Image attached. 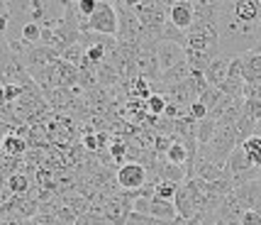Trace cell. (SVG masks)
Masks as SVG:
<instances>
[{"mask_svg": "<svg viewBox=\"0 0 261 225\" xmlns=\"http://www.w3.org/2000/svg\"><path fill=\"white\" fill-rule=\"evenodd\" d=\"M242 115H247V118H251L254 123H259L261 120V101L259 98H244Z\"/></svg>", "mask_w": 261, "mask_h": 225, "instance_id": "obj_30", "label": "cell"}, {"mask_svg": "<svg viewBox=\"0 0 261 225\" xmlns=\"http://www.w3.org/2000/svg\"><path fill=\"white\" fill-rule=\"evenodd\" d=\"M3 152H5V157H24L30 152V142H27V137L10 132V135L3 137Z\"/></svg>", "mask_w": 261, "mask_h": 225, "instance_id": "obj_16", "label": "cell"}, {"mask_svg": "<svg viewBox=\"0 0 261 225\" xmlns=\"http://www.w3.org/2000/svg\"><path fill=\"white\" fill-rule=\"evenodd\" d=\"M217 37H220V54L225 56H244L254 52V47L261 39V25L259 22H242L232 10V0L220 3L217 12Z\"/></svg>", "mask_w": 261, "mask_h": 225, "instance_id": "obj_1", "label": "cell"}, {"mask_svg": "<svg viewBox=\"0 0 261 225\" xmlns=\"http://www.w3.org/2000/svg\"><path fill=\"white\" fill-rule=\"evenodd\" d=\"M234 147H239L234 125L217 123L215 137L205 147H198V157L205 159V162H210V164H215V167H220V169H225V164H227V159Z\"/></svg>", "mask_w": 261, "mask_h": 225, "instance_id": "obj_2", "label": "cell"}, {"mask_svg": "<svg viewBox=\"0 0 261 225\" xmlns=\"http://www.w3.org/2000/svg\"><path fill=\"white\" fill-rule=\"evenodd\" d=\"M244 64V86H261V54H249L242 56Z\"/></svg>", "mask_w": 261, "mask_h": 225, "instance_id": "obj_14", "label": "cell"}, {"mask_svg": "<svg viewBox=\"0 0 261 225\" xmlns=\"http://www.w3.org/2000/svg\"><path fill=\"white\" fill-rule=\"evenodd\" d=\"M129 96L135 98V101H149V96H151V83L147 79H142V76H137L132 83H129Z\"/></svg>", "mask_w": 261, "mask_h": 225, "instance_id": "obj_24", "label": "cell"}, {"mask_svg": "<svg viewBox=\"0 0 261 225\" xmlns=\"http://www.w3.org/2000/svg\"><path fill=\"white\" fill-rule=\"evenodd\" d=\"M76 225H113V223H108V220H105V218H100V215L83 213V215H79Z\"/></svg>", "mask_w": 261, "mask_h": 225, "instance_id": "obj_33", "label": "cell"}, {"mask_svg": "<svg viewBox=\"0 0 261 225\" xmlns=\"http://www.w3.org/2000/svg\"><path fill=\"white\" fill-rule=\"evenodd\" d=\"M81 32H95L105 37H117V12L113 3L98 0V8L88 20L81 22Z\"/></svg>", "mask_w": 261, "mask_h": 225, "instance_id": "obj_4", "label": "cell"}, {"mask_svg": "<svg viewBox=\"0 0 261 225\" xmlns=\"http://www.w3.org/2000/svg\"><path fill=\"white\" fill-rule=\"evenodd\" d=\"M222 98H225V96H222V91H220V88H213V86H210V88L205 91V93H200V96H198V103H203L205 110H207V115H210V112L217 108V103L222 101Z\"/></svg>", "mask_w": 261, "mask_h": 225, "instance_id": "obj_25", "label": "cell"}, {"mask_svg": "<svg viewBox=\"0 0 261 225\" xmlns=\"http://www.w3.org/2000/svg\"><path fill=\"white\" fill-rule=\"evenodd\" d=\"M244 213H247L244 203L239 201V196L232 191L229 196H225V201L220 203V208L215 211V220L217 223H239Z\"/></svg>", "mask_w": 261, "mask_h": 225, "instance_id": "obj_9", "label": "cell"}, {"mask_svg": "<svg viewBox=\"0 0 261 225\" xmlns=\"http://www.w3.org/2000/svg\"><path fill=\"white\" fill-rule=\"evenodd\" d=\"M95 8H98V0H79L76 3V12H79L83 20H88L93 12H95Z\"/></svg>", "mask_w": 261, "mask_h": 225, "instance_id": "obj_31", "label": "cell"}, {"mask_svg": "<svg viewBox=\"0 0 261 225\" xmlns=\"http://www.w3.org/2000/svg\"><path fill=\"white\" fill-rule=\"evenodd\" d=\"M239 225H261V215H259V213H254V211H247V213L242 215Z\"/></svg>", "mask_w": 261, "mask_h": 225, "instance_id": "obj_35", "label": "cell"}, {"mask_svg": "<svg viewBox=\"0 0 261 225\" xmlns=\"http://www.w3.org/2000/svg\"><path fill=\"white\" fill-rule=\"evenodd\" d=\"M173 208H176V215L181 220H191L195 215V203H193V196L188 191V184L186 181L178 186V191L173 196Z\"/></svg>", "mask_w": 261, "mask_h": 225, "instance_id": "obj_13", "label": "cell"}, {"mask_svg": "<svg viewBox=\"0 0 261 225\" xmlns=\"http://www.w3.org/2000/svg\"><path fill=\"white\" fill-rule=\"evenodd\" d=\"M188 115H191V118H193L195 123H200V120H205V118H207V110H205V105L203 103H191V108H188Z\"/></svg>", "mask_w": 261, "mask_h": 225, "instance_id": "obj_34", "label": "cell"}, {"mask_svg": "<svg viewBox=\"0 0 261 225\" xmlns=\"http://www.w3.org/2000/svg\"><path fill=\"white\" fill-rule=\"evenodd\" d=\"M115 12H117V44L135 47L139 34H142V25L135 17V12L127 8V3H113Z\"/></svg>", "mask_w": 261, "mask_h": 225, "instance_id": "obj_6", "label": "cell"}, {"mask_svg": "<svg viewBox=\"0 0 261 225\" xmlns=\"http://www.w3.org/2000/svg\"><path fill=\"white\" fill-rule=\"evenodd\" d=\"M169 22L173 25V27L183 30V32H188L191 25H193V3H188V0H176V3H171L169 5Z\"/></svg>", "mask_w": 261, "mask_h": 225, "instance_id": "obj_10", "label": "cell"}, {"mask_svg": "<svg viewBox=\"0 0 261 225\" xmlns=\"http://www.w3.org/2000/svg\"><path fill=\"white\" fill-rule=\"evenodd\" d=\"M147 169L139 162H125L115 174V181L122 191H139V189L147 186Z\"/></svg>", "mask_w": 261, "mask_h": 225, "instance_id": "obj_7", "label": "cell"}, {"mask_svg": "<svg viewBox=\"0 0 261 225\" xmlns=\"http://www.w3.org/2000/svg\"><path fill=\"white\" fill-rule=\"evenodd\" d=\"M183 59H186V49H181V47L171 44V42H161V44L156 47V61H159L161 74H166L169 69H173L178 61H183Z\"/></svg>", "mask_w": 261, "mask_h": 225, "instance_id": "obj_11", "label": "cell"}, {"mask_svg": "<svg viewBox=\"0 0 261 225\" xmlns=\"http://www.w3.org/2000/svg\"><path fill=\"white\" fill-rule=\"evenodd\" d=\"M0 225H3V223H0Z\"/></svg>", "mask_w": 261, "mask_h": 225, "instance_id": "obj_42", "label": "cell"}, {"mask_svg": "<svg viewBox=\"0 0 261 225\" xmlns=\"http://www.w3.org/2000/svg\"><path fill=\"white\" fill-rule=\"evenodd\" d=\"M166 96H161V93H151L149 96V101H144V105H147V112L151 115V118H161L164 115V110H166Z\"/></svg>", "mask_w": 261, "mask_h": 225, "instance_id": "obj_27", "label": "cell"}, {"mask_svg": "<svg viewBox=\"0 0 261 225\" xmlns=\"http://www.w3.org/2000/svg\"><path fill=\"white\" fill-rule=\"evenodd\" d=\"M149 215L161 220V223L178 218V215H176V208H173V201H161L156 196H151V201H149Z\"/></svg>", "mask_w": 261, "mask_h": 225, "instance_id": "obj_17", "label": "cell"}, {"mask_svg": "<svg viewBox=\"0 0 261 225\" xmlns=\"http://www.w3.org/2000/svg\"><path fill=\"white\" fill-rule=\"evenodd\" d=\"M217 132V123L213 120V118H205V120H200L198 123V127H195V142H198V147H205L213 137H215Z\"/></svg>", "mask_w": 261, "mask_h": 225, "instance_id": "obj_20", "label": "cell"}, {"mask_svg": "<svg viewBox=\"0 0 261 225\" xmlns=\"http://www.w3.org/2000/svg\"><path fill=\"white\" fill-rule=\"evenodd\" d=\"M161 220H156V218H151V215H144V213H129V218H127L125 225H159Z\"/></svg>", "mask_w": 261, "mask_h": 225, "instance_id": "obj_32", "label": "cell"}, {"mask_svg": "<svg viewBox=\"0 0 261 225\" xmlns=\"http://www.w3.org/2000/svg\"><path fill=\"white\" fill-rule=\"evenodd\" d=\"M8 191L12 196H27L32 191V181H30V176L24 171H15V174L8 176Z\"/></svg>", "mask_w": 261, "mask_h": 225, "instance_id": "obj_18", "label": "cell"}, {"mask_svg": "<svg viewBox=\"0 0 261 225\" xmlns=\"http://www.w3.org/2000/svg\"><path fill=\"white\" fill-rule=\"evenodd\" d=\"M17 59L22 61V66L27 69V74H34V71H39V69L54 64L59 59V54L51 49V47L37 44V47H24L22 52L17 54Z\"/></svg>", "mask_w": 261, "mask_h": 225, "instance_id": "obj_8", "label": "cell"}, {"mask_svg": "<svg viewBox=\"0 0 261 225\" xmlns=\"http://www.w3.org/2000/svg\"><path fill=\"white\" fill-rule=\"evenodd\" d=\"M232 10L242 22H259V0H232Z\"/></svg>", "mask_w": 261, "mask_h": 225, "instance_id": "obj_15", "label": "cell"}, {"mask_svg": "<svg viewBox=\"0 0 261 225\" xmlns=\"http://www.w3.org/2000/svg\"><path fill=\"white\" fill-rule=\"evenodd\" d=\"M254 135H256V137H261V120H259V123H256V127H254Z\"/></svg>", "mask_w": 261, "mask_h": 225, "instance_id": "obj_39", "label": "cell"}, {"mask_svg": "<svg viewBox=\"0 0 261 225\" xmlns=\"http://www.w3.org/2000/svg\"><path fill=\"white\" fill-rule=\"evenodd\" d=\"M169 5L164 0H142V3H127V8L135 12V17L144 30H161L169 20Z\"/></svg>", "mask_w": 261, "mask_h": 225, "instance_id": "obj_3", "label": "cell"}, {"mask_svg": "<svg viewBox=\"0 0 261 225\" xmlns=\"http://www.w3.org/2000/svg\"><path fill=\"white\" fill-rule=\"evenodd\" d=\"M242 98H259L261 101V86H244Z\"/></svg>", "mask_w": 261, "mask_h": 225, "instance_id": "obj_37", "label": "cell"}, {"mask_svg": "<svg viewBox=\"0 0 261 225\" xmlns=\"http://www.w3.org/2000/svg\"><path fill=\"white\" fill-rule=\"evenodd\" d=\"M229 61H232V56L220 54L217 59L210 61V66L205 69V79H207V83H210L213 88H222V86H225L227 74H229Z\"/></svg>", "mask_w": 261, "mask_h": 225, "instance_id": "obj_12", "label": "cell"}, {"mask_svg": "<svg viewBox=\"0 0 261 225\" xmlns=\"http://www.w3.org/2000/svg\"><path fill=\"white\" fill-rule=\"evenodd\" d=\"M254 127H256V123L251 120V118H247V115H239L237 123H234V132H237V142L242 145V142H247L251 135H254Z\"/></svg>", "mask_w": 261, "mask_h": 225, "instance_id": "obj_23", "label": "cell"}, {"mask_svg": "<svg viewBox=\"0 0 261 225\" xmlns=\"http://www.w3.org/2000/svg\"><path fill=\"white\" fill-rule=\"evenodd\" d=\"M159 181H171V184H183L186 181V169L183 167H176V164H171V162H161L159 167Z\"/></svg>", "mask_w": 261, "mask_h": 225, "instance_id": "obj_21", "label": "cell"}, {"mask_svg": "<svg viewBox=\"0 0 261 225\" xmlns=\"http://www.w3.org/2000/svg\"><path fill=\"white\" fill-rule=\"evenodd\" d=\"M108 152H110L113 162H125L127 152H129V142H127L122 135H117V137H113V145H110Z\"/></svg>", "mask_w": 261, "mask_h": 225, "instance_id": "obj_28", "label": "cell"}, {"mask_svg": "<svg viewBox=\"0 0 261 225\" xmlns=\"http://www.w3.org/2000/svg\"><path fill=\"white\" fill-rule=\"evenodd\" d=\"M161 42H171V44L186 49V47H188V34L183 32V30H178V27H173V25L166 20V25L161 27Z\"/></svg>", "mask_w": 261, "mask_h": 225, "instance_id": "obj_19", "label": "cell"}, {"mask_svg": "<svg viewBox=\"0 0 261 225\" xmlns=\"http://www.w3.org/2000/svg\"><path fill=\"white\" fill-rule=\"evenodd\" d=\"M242 149H244V154L249 157V162L254 164L256 169H261V137L256 135H251L247 142H242Z\"/></svg>", "mask_w": 261, "mask_h": 225, "instance_id": "obj_22", "label": "cell"}, {"mask_svg": "<svg viewBox=\"0 0 261 225\" xmlns=\"http://www.w3.org/2000/svg\"><path fill=\"white\" fill-rule=\"evenodd\" d=\"M83 145L95 152V149H98V142H95V132H88V135H83Z\"/></svg>", "mask_w": 261, "mask_h": 225, "instance_id": "obj_38", "label": "cell"}, {"mask_svg": "<svg viewBox=\"0 0 261 225\" xmlns=\"http://www.w3.org/2000/svg\"><path fill=\"white\" fill-rule=\"evenodd\" d=\"M254 54H261V39H259V44L254 47Z\"/></svg>", "mask_w": 261, "mask_h": 225, "instance_id": "obj_40", "label": "cell"}, {"mask_svg": "<svg viewBox=\"0 0 261 225\" xmlns=\"http://www.w3.org/2000/svg\"><path fill=\"white\" fill-rule=\"evenodd\" d=\"M256 181H259V184H261V171H259V179H256Z\"/></svg>", "mask_w": 261, "mask_h": 225, "instance_id": "obj_41", "label": "cell"}, {"mask_svg": "<svg viewBox=\"0 0 261 225\" xmlns=\"http://www.w3.org/2000/svg\"><path fill=\"white\" fill-rule=\"evenodd\" d=\"M225 171L229 174V179L234 184V189L239 186H244V184H249V181H256L259 179V171L254 164L249 162V157L244 154V149L242 147H234L232 149V154H229L227 164H225Z\"/></svg>", "mask_w": 261, "mask_h": 225, "instance_id": "obj_5", "label": "cell"}, {"mask_svg": "<svg viewBox=\"0 0 261 225\" xmlns=\"http://www.w3.org/2000/svg\"><path fill=\"white\" fill-rule=\"evenodd\" d=\"M95 142H98V149H102V147H108V149H110V145H113V137L100 130V132H95Z\"/></svg>", "mask_w": 261, "mask_h": 225, "instance_id": "obj_36", "label": "cell"}, {"mask_svg": "<svg viewBox=\"0 0 261 225\" xmlns=\"http://www.w3.org/2000/svg\"><path fill=\"white\" fill-rule=\"evenodd\" d=\"M59 59H61V61H66V64H71V66L81 69L83 66V61H86V52H83V47L81 44H73V47H68Z\"/></svg>", "mask_w": 261, "mask_h": 225, "instance_id": "obj_26", "label": "cell"}, {"mask_svg": "<svg viewBox=\"0 0 261 225\" xmlns=\"http://www.w3.org/2000/svg\"><path fill=\"white\" fill-rule=\"evenodd\" d=\"M178 186L181 184H171V181H159L156 186H154V196L161 198V201H173V196L178 191Z\"/></svg>", "mask_w": 261, "mask_h": 225, "instance_id": "obj_29", "label": "cell"}]
</instances>
